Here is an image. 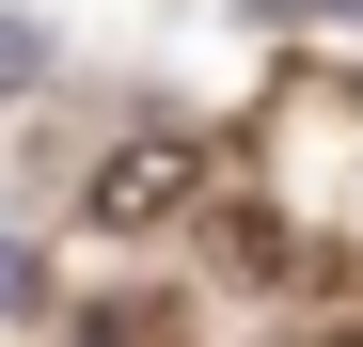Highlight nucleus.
<instances>
[{
  "instance_id": "f257e3e1",
  "label": "nucleus",
  "mask_w": 363,
  "mask_h": 347,
  "mask_svg": "<svg viewBox=\"0 0 363 347\" xmlns=\"http://www.w3.org/2000/svg\"><path fill=\"white\" fill-rule=\"evenodd\" d=\"M190 190H206V142H174V127H127V142L95 158V190H79V205L111 221V237H143V221H174Z\"/></svg>"
}]
</instances>
